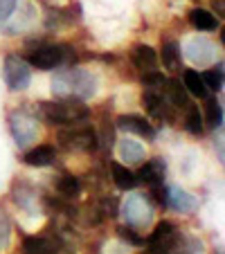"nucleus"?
<instances>
[{
	"instance_id": "f257e3e1",
	"label": "nucleus",
	"mask_w": 225,
	"mask_h": 254,
	"mask_svg": "<svg viewBox=\"0 0 225 254\" xmlns=\"http://www.w3.org/2000/svg\"><path fill=\"white\" fill-rule=\"evenodd\" d=\"M97 77L81 67H68L52 77V95L66 101H86L95 97Z\"/></svg>"
},
{
	"instance_id": "f03ea898",
	"label": "nucleus",
	"mask_w": 225,
	"mask_h": 254,
	"mask_svg": "<svg viewBox=\"0 0 225 254\" xmlns=\"http://www.w3.org/2000/svg\"><path fill=\"white\" fill-rule=\"evenodd\" d=\"M39 115H41V120L50 126H70V124L88 120L90 108H86L81 101L52 99V101H41Z\"/></svg>"
},
{
	"instance_id": "7ed1b4c3",
	"label": "nucleus",
	"mask_w": 225,
	"mask_h": 254,
	"mask_svg": "<svg viewBox=\"0 0 225 254\" xmlns=\"http://www.w3.org/2000/svg\"><path fill=\"white\" fill-rule=\"evenodd\" d=\"M25 61L29 63V67L36 70H54V67L63 65V63L72 61L75 63V50L70 45H50V43H36L34 48H29L25 52Z\"/></svg>"
},
{
	"instance_id": "20e7f679",
	"label": "nucleus",
	"mask_w": 225,
	"mask_h": 254,
	"mask_svg": "<svg viewBox=\"0 0 225 254\" xmlns=\"http://www.w3.org/2000/svg\"><path fill=\"white\" fill-rule=\"evenodd\" d=\"M7 124H9V133L18 149H27L39 137V120L32 111H27V106L11 111L7 117Z\"/></svg>"
},
{
	"instance_id": "39448f33",
	"label": "nucleus",
	"mask_w": 225,
	"mask_h": 254,
	"mask_svg": "<svg viewBox=\"0 0 225 254\" xmlns=\"http://www.w3.org/2000/svg\"><path fill=\"white\" fill-rule=\"evenodd\" d=\"M57 144L63 151L75 153H92L99 146V135L92 126H70L57 133Z\"/></svg>"
},
{
	"instance_id": "423d86ee",
	"label": "nucleus",
	"mask_w": 225,
	"mask_h": 254,
	"mask_svg": "<svg viewBox=\"0 0 225 254\" xmlns=\"http://www.w3.org/2000/svg\"><path fill=\"white\" fill-rule=\"evenodd\" d=\"M120 214L124 216V221L133 230H147L153 223V207L149 202V196L142 193H133L124 202H120Z\"/></svg>"
},
{
	"instance_id": "0eeeda50",
	"label": "nucleus",
	"mask_w": 225,
	"mask_h": 254,
	"mask_svg": "<svg viewBox=\"0 0 225 254\" xmlns=\"http://www.w3.org/2000/svg\"><path fill=\"white\" fill-rule=\"evenodd\" d=\"M2 79L11 92H23L32 83V67L23 57L9 52L2 61Z\"/></svg>"
},
{
	"instance_id": "6e6552de",
	"label": "nucleus",
	"mask_w": 225,
	"mask_h": 254,
	"mask_svg": "<svg viewBox=\"0 0 225 254\" xmlns=\"http://www.w3.org/2000/svg\"><path fill=\"white\" fill-rule=\"evenodd\" d=\"M142 106L147 108V113L153 117V120L164 122V124H173V122H176V115H173L176 108H173L167 101V97L160 90H155V88H147V90L142 92Z\"/></svg>"
},
{
	"instance_id": "1a4fd4ad",
	"label": "nucleus",
	"mask_w": 225,
	"mask_h": 254,
	"mask_svg": "<svg viewBox=\"0 0 225 254\" xmlns=\"http://www.w3.org/2000/svg\"><path fill=\"white\" fill-rule=\"evenodd\" d=\"M185 57L194 63V65L203 67V65H210V63L216 61V45L212 41H207L205 36H194L185 43Z\"/></svg>"
},
{
	"instance_id": "9d476101",
	"label": "nucleus",
	"mask_w": 225,
	"mask_h": 254,
	"mask_svg": "<svg viewBox=\"0 0 225 254\" xmlns=\"http://www.w3.org/2000/svg\"><path fill=\"white\" fill-rule=\"evenodd\" d=\"M167 207L176 214H194L198 209V198L178 185H171L167 187Z\"/></svg>"
},
{
	"instance_id": "9b49d317",
	"label": "nucleus",
	"mask_w": 225,
	"mask_h": 254,
	"mask_svg": "<svg viewBox=\"0 0 225 254\" xmlns=\"http://www.w3.org/2000/svg\"><path fill=\"white\" fill-rule=\"evenodd\" d=\"M117 128L124 130V133L144 137V139H153L155 137V128L151 126V122L144 120L142 115H120L117 117Z\"/></svg>"
},
{
	"instance_id": "f8f14e48",
	"label": "nucleus",
	"mask_w": 225,
	"mask_h": 254,
	"mask_svg": "<svg viewBox=\"0 0 225 254\" xmlns=\"http://www.w3.org/2000/svg\"><path fill=\"white\" fill-rule=\"evenodd\" d=\"M178 234H180V232L176 230L173 223L162 221V223H158V225L153 227V232H151L147 239H144V245H158V248H164V250L171 252L173 245H176Z\"/></svg>"
},
{
	"instance_id": "ddd939ff",
	"label": "nucleus",
	"mask_w": 225,
	"mask_h": 254,
	"mask_svg": "<svg viewBox=\"0 0 225 254\" xmlns=\"http://www.w3.org/2000/svg\"><path fill=\"white\" fill-rule=\"evenodd\" d=\"M164 173H167V162L162 158H153L149 162H142V167L135 176L142 185L155 187V185H164Z\"/></svg>"
},
{
	"instance_id": "4468645a",
	"label": "nucleus",
	"mask_w": 225,
	"mask_h": 254,
	"mask_svg": "<svg viewBox=\"0 0 225 254\" xmlns=\"http://www.w3.org/2000/svg\"><path fill=\"white\" fill-rule=\"evenodd\" d=\"M23 162L27 164V167H34V169H45V167L57 162V149H54L52 144H39V146L25 151Z\"/></svg>"
},
{
	"instance_id": "2eb2a0df",
	"label": "nucleus",
	"mask_w": 225,
	"mask_h": 254,
	"mask_svg": "<svg viewBox=\"0 0 225 254\" xmlns=\"http://www.w3.org/2000/svg\"><path fill=\"white\" fill-rule=\"evenodd\" d=\"M117 155H120L122 162L126 164H142L144 158H147V149H144V144L138 142L133 137H122L117 142Z\"/></svg>"
},
{
	"instance_id": "dca6fc26",
	"label": "nucleus",
	"mask_w": 225,
	"mask_h": 254,
	"mask_svg": "<svg viewBox=\"0 0 225 254\" xmlns=\"http://www.w3.org/2000/svg\"><path fill=\"white\" fill-rule=\"evenodd\" d=\"M131 63L138 67L140 72H149V70H155L158 67V52H155L151 45H144V43H138L131 48Z\"/></svg>"
},
{
	"instance_id": "f3484780",
	"label": "nucleus",
	"mask_w": 225,
	"mask_h": 254,
	"mask_svg": "<svg viewBox=\"0 0 225 254\" xmlns=\"http://www.w3.org/2000/svg\"><path fill=\"white\" fill-rule=\"evenodd\" d=\"M162 95L167 97V101L173 106V108H187L189 106V92H187V88L182 86V81L180 79H176V77H171V79H164V83H162Z\"/></svg>"
},
{
	"instance_id": "a211bd4d",
	"label": "nucleus",
	"mask_w": 225,
	"mask_h": 254,
	"mask_svg": "<svg viewBox=\"0 0 225 254\" xmlns=\"http://www.w3.org/2000/svg\"><path fill=\"white\" fill-rule=\"evenodd\" d=\"M158 59H162V65L167 67L169 72H178L182 67V50L180 43L173 39H167L162 43V50H160Z\"/></svg>"
},
{
	"instance_id": "6ab92c4d",
	"label": "nucleus",
	"mask_w": 225,
	"mask_h": 254,
	"mask_svg": "<svg viewBox=\"0 0 225 254\" xmlns=\"http://www.w3.org/2000/svg\"><path fill=\"white\" fill-rule=\"evenodd\" d=\"M187 20H189V25H192L194 29H198V32H216V27H219V18H216L212 11L203 9V7H194L189 14H187Z\"/></svg>"
},
{
	"instance_id": "aec40b11",
	"label": "nucleus",
	"mask_w": 225,
	"mask_h": 254,
	"mask_svg": "<svg viewBox=\"0 0 225 254\" xmlns=\"http://www.w3.org/2000/svg\"><path fill=\"white\" fill-rule=\"evenodd\" d=\"M110 173H113V183H115L117 189L133 191V189L140 185L138 176H135V173L131 171L129 167H124V164H120V162H113V164H110Z\"/></svg>"
},
{
	"instance_id": "412c9836",
	"label": "nucleus",
	"mask_w": 225,
	"mask_h": 254,
	"mask_svg": "<svg viewBox=\"0 0 225 254\" xmlns=\"http://www.w3.org/2000/svg\"><path fill=\"white\" fill-rule=\"evenodd\" d=\"M23 254H61V250L45 236H27L23 241Z\"/></svg>"
},
{
	"instance_id": "4be33fe9",
	"label": "nucleus",
	"mask_w": 225,
	"mask_h": 254,
	"mask_svg": "<svg viewBox=\"0 0 225 254\" xmlns=\"http://www.w3.org/2000/svg\"><path fill=\"white\" fill-rule=\"evenodd\" d=\"M182 86L187 88V92L194 97H198V99H205V97H210V90L205 88V83H203V77L198 74L194 67H187V70H182Z\"/></svg>"
},
{
	"instance_id": "5701e85b",
	"label": "nucleus",
	"mask_w": 225,
	"mask_h": 254,
	"mask_svg": "<svg viewBox=\"0 0 225 254\" xmlns=\"http://www.w3.org/2000/svg\"><path fill=\"white\" fill-rule=\"evenodd\" d=\"M171 254H205V245L198 236H192V234H178L176 239V245H173Z\"/></svg>"
},
{
	"instance_id": "b1692460",
	"label": "nucleus",
	"mask_w": 225,
	"mask_h": 254,
	"mask_svg": "<svg viewBox=\"0 0 225 254\" xmlns=\"http://www.w3.org/2000/svg\"><path fill=\"white\" fill-rule=\"evenodd\" d=\"M201 77H203V83H205L207 90L221 92V90H223V86H225V63L219 61L216 65L207 67Z\"/></svg>"
},
{
	"instance_id": "393cba45",
	"label": "nucleus",
	"mask_w": 225,
	"mask_h": 254,
	"mask_svg": "<svg viewBox=\"0 0 225 254\" xmlns=\"http://www.w3.org/2000/svg\"><path fill=\"white\" fill-rule=\"evenodd\" d=\"M203 122L210 128H221L223 126V106L216 97H205V115H203Z\"/></svg>"
},
{
	"instance_id": "a878e982",
	"label": "nucleus",
	"mask_w": 225,
	"mask_h": 254,
	"mask_svg": "<svg viewBox=\"0 0 225 254\" xmlns=\"http://www.w3.org/2000/svg\"><path fill=\"white\" fill-rule=\"evenodd\" d=\"M182 126H185V130L189 135H194V137H201L203 133H205V122H203V113L198 111L196 106H187V115H185V122H182Z\"/></svg>"
},
{
	"instance_id": "bb28decb",
	"label": "nucleus",
	"mask_w": 225,
	"mask_h": 254,
	"mask_svg": "<svg viewBox=\"0 0 225 254\" xmlns=\"http://www.w3.org/2000/svg\"><path fill=\"white\" fill-rule=\"evenodd\" d=\"M57 191L61 193L66 200H70V198L79 196V191H81V180H79L77 176H70V173H66V176H61L57 180Z\"/></svg>"
},
{
	"instance_id": "cd10ccee",
	"label": "nucleus",
	"mask_w": 225,
	"mask_h": 254,
	"mask_svg": "<svg viewBox=\"0 0 225 254\" xmlns=\"http://www.w3.org/2000/svg\"><path fill=\"white\" fill-rule=\"evenodd\" d=\"M115 234L120 236L124 243H129V245H135V248H142L144 245V236L140 234L138 230H133V227H129V225H120L115 230Z\"/></svg>"
},
{
	"instance_id": "c85d7f7f",
	"label": "nucleus",
	"mask_w": 225,
	"mask_h": 254,
	"mask_svg": "<svg viewBox=\"0 0 225 254\" xmlns=\"http://www.w3.org/2000/svg\"><path fill=\"white\" fill-rule=\"evenodd\" d=\"M99 211L106 216V218H117V216H120V198H115V196L101 198Z\"/></svg>"
},
{
	"instance_id": "c756f323",
	"label": "nucleus",
	"mask_w": 225,
	"mask_h": 254,
	"mask_svg": "<svg viewBox=\"0 0 225 254\" xmlns=\"http://www.w3.org/2000/svg\"><path fill=\"white\" fill-rule=\"evenodd\" d=\"M164 74L162 72H158V67L155 70H149V72H142V83L147 88H155V90H160L162 88V83H164Z\"/></svg>"
},
{
	"instance_id": "7c9ffc66",
	"label": "nucleus",
	"mask_w": 225,
	"mask_h": 254,
	"mask_svg": "<svg viewBox=\"0 0 225 254\" xmlns=\"http://www.w3.org/2000/svg\"><path fill=\"white\" fill-rule=\"evenodd\" d=\"M9 239H11V223L5 211L0 209V250H7Z\"/></svg>"
},
{
	"instance_id": "2f4dec72",
	"label": "nucleus",
	"mask_w": 225,
	"mask_h": 254,
	"mask_svg": "<svg viewBox=\"0 0 225 254\" xmlns=\"http://www.w3.org/2000/svg\"><path fill=\"white\" fill-rule=\"evenodd\" d=\"M16 7H18V0H0V23L9 20V16L16 11Z\"/></svg>"
},
{
	"instance_id": "473e14b6",
	"label": "nucleus",
	"mask_w": 225,
	"mask_h": 254,
	"mask_svg": "<svg viewBox=\"0 0 225 254\" xmlns=\"http://www.w3.org/2000/svg\"><path fill=\"white\" fill-rule=\"evenodd\" d=\"M142 254H171V252L164 248H158V245H147V250Z\"/></svg>"
}]
</instances>
